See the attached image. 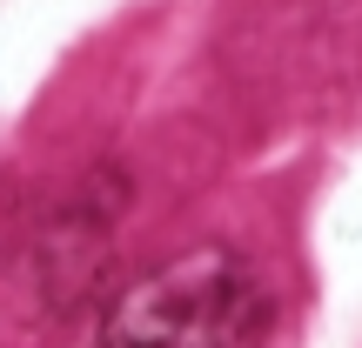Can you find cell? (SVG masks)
<instances>
[{
	"label": "cell",
	"instance_id": "6da1fadb",
	"mask_svg": "<svg viewBox=\"0 0 362 348\" xmlns=\"http://www.w3.org/2000/svg\"><path fill=\"white\" fill-rule=\"evenodd\" d=\"M269 288L228 248H194L134 282L94 328V348H255Z\"/></svg>",
	"mask_w": 362,
	"mask_h": 348
}]
</instances>
